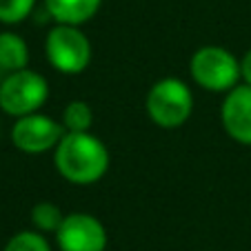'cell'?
<instances>
[{"mask_svg": "<svg viewBox=\"0 0 251 251\" xmlns=\"http://www.w3.org/2000/svg\"><path fill=\"white\" fill-rule=\"evenodd\" d=\"M220 123L231 140L251 147V85H236L220 107Z\"/></svg>", "mask_w": 251, "mask_h": 251, "instance_id": "ba28073f", "label": "cell"}, {"mask_svg": "<svg viewBox=\"0 0 251 251\" xmlns=\"http://www.w3.org/2000/svg\"><path fill=\"white\" fill-rule=\"evenodd\" d=\"M49 98V82L43 74L33 69H18L9 71L0 80V109L7 116L36 114L43 109V104Z\"/></svg>", "mask_w": 251, "mask_h": 251, "instance_id": "5b68a950", "label": "cell"}, {"mask_svg": "<svg viewBox=\"0 0 251 251\" xmlns=\"http://www.w3.org/2000/svg\"><path fill=\"white\" fill-rule=\"evenodd\" d=\"M29 65V45L16 31H0V69L18 71Z\"/></svg>", "mask_w": 251, "mask_h": 251, "instance_id": "30bf717a", "label": "cell"}, {"mask_svg": "<svg viewBox=\"0 0 251 251\" xmlns=\"http://www.w3.org/2000/svg\"><path fill=\"white\" fill-rule=\"evenodd\" d=\"M60 251H107V229L96 216L85 211L67 213L56 233Z\"/></svg>", "mask_w": 251, "mask_h": 251, "instance_id": "52a82bcc", "label": "cell"}, {"mask_svg": "<svg viewBox=\"0 0 251 251\" xmlns=\"http://www.w3.org/2000/svg\"><path fill=\"white\" fill-rule=\"evenodd\" d=\"M11 145L23 153H45L58 147L60 138L65 136V127L62 123L53 120L47 114H27L16 118L14 127H11Z\"/></svg>", "mask_w": 251, "mask_h": 251, "instance_id": "8992f818", "label": "cell"}, {"mask_svg": "<svg viewBox=\"0 0 251 251\" xmlns=\"http://www.w3.org/2000/svg\"><path fill=\"white\" fill-rule=\"evenodd\" d=\"M45 56L56 71L76 76L89 67L94 49L80 27L56 23L45 38Z\"/></svg>", "mask_w": 251, "mask_h": 251, "instance_id": "3957f363", "label": "cell"}, {"mask_svg": "<svg viewBox=\"0 0 251 251\" xmlns=\"http://www.w3.org/2000/svg\"><path fill=\"white\" fill-rule=\"evenodd\" d=\"M62 127L65 131H91L94 125V111L91 104L85 100H71L62 109Z\"/></svg>", "mask_w": 251, "mask_h": 251, "instance_id": "8fae6325", "label": "cell"}, {"mask_svg": "<svg viewBox=\"0 0 251 251\" xmlns=\"http://www.w3.org/2000/svg\"><path fill=\"white\" fill-rule=\"evenodd\" d=\"M38 0H0V25L14 27L33 14Z\"/></svg>", "mask_w": 251, "mask_h": 251, "instance_id": "5bb4252c", "label": "cell"}, {"mask_svg": "<svg viewBox=\"0 0 251 251\" xmlns=\"http://www.w3.org/2000/svg\"><path fill=\"white\" fill-rule=\"evenodd\" d=\"M240 80L245 85H251V49L240 58Z\"/></svg>", "mask_w": 251, "mask_h": 251, "instance_id": "9a60e30c", "label": "cell"}, {"mask_svg": "<svg viewBox=\"0 0 251 251\" xmlns=\"http://www.w3.org/2000/svg\"><path fill=\"white\" fill-rule=\"evenodd\" d=\"M145 107L153 125L160 129H178L191 118L194 91L185 80L176 76L160 78L149 89Z\"/></svg>", "mask_w": 251, "mask_h": 251, "instance_id": "7a4b0ae2", "label": "cell"}, {"mask_svg": "<svg viewBox=\"0 0 251 251\" xmlns=\"http://www.w3.org/2000/svg\"><path fill=\"white\" fill-rule=\"evenodd\" d=\"M109 149L91 131H65L53 149V165L71 185H96L109 171Z\"/></svg>", "mask_w": 251, "mask_h": 251, "instance_id": "6da1fadb", "label": "cell"}, {"mask_svg": "<svg viewBox=\"0 0 251 251\" xmlns=\"http://www.w3.org/2000/svg\"><path fill=\"white\" fill-rule=\"evenodd\" d=\"M2 251H51V245L38 229H25L7 240Z\"/></svg>", "mask_w": 251, "mask_h": 251, "instance_id": "4fadbf2b", "label": "cell"}, {"mask_svg": "<svg viewBox=\"0 0 251 251\" xmlns=\"http://www.w3.org/2000/svg\"><path fill=\"white\" fill-rule=\"evenodd\" d=\"M189 74L198 87L213 94H227L240 82V60L229 49L207 45L194 51Z\"/></svg>", "mask_w": 251, "mask_h": 251, "instance_id": "277c9868", "label": "cell"}, {"mask_svg": "<svg viewBox=\"0 0 251 251\" xmlns=\"http://www.w3.org/2000/svg\"><path fill=\"white\" fill-rule=\"evenodd\" d=\"M65 216L67 213H62V209L58 204L49 202V200L36 202L31 207V225L33 229H38L43 233H56L60 229Z\"/></svg>", "mask_w": 251, "mask_h": 251, "instance_id": "7c38bea8", "label": "cell"}, {"mask_svg": "<svg viewBox=\"0 0 251 251\" xmlns=\"http://www.w3.org/2000/svg\"><path fill=\"white\" fill-rule=\"evenodd\" d=\"M102 0H45V9L51 20L82 27L98 14Z\"/></svg>", "mask_w": 251, "mask_h": 251, "instance_id": "9c48e42d", "label": "cell"}]
</instances>
